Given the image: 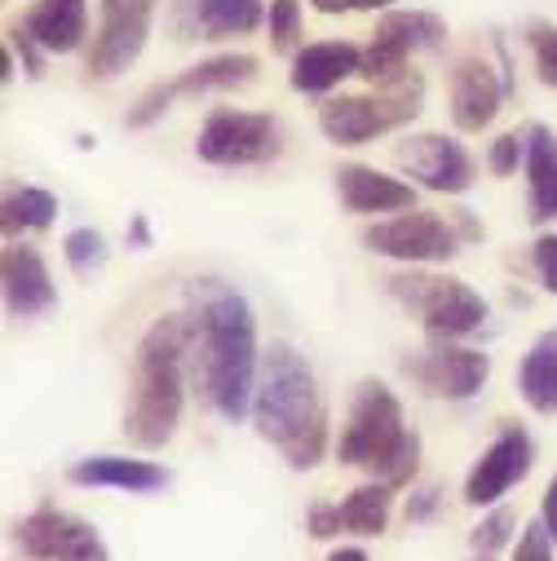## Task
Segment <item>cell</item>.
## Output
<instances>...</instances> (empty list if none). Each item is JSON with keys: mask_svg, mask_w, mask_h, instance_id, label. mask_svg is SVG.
Segmentation results:
<instances>
[{"mask_svg": "<svg viewBox=\"0 0 557 561\" xmlns=\"http://www.w3.org/2000/svg\"><path fill=\"white\" fill-rule=\"evenodd\" d=\"M526 45H531L539 84L557 89V27H553V23H531V27H526Z\"/></svg>", "mask_w": 557, "mask_h": 561, "instance_id": "obj_28", "label": "cell"}, {"mask_svg": "<svg viewBox=\"0 0 557 561\" xmlns=\"http://www.w3.org/2000/svg\"><path fill=\"white\" fill-rule=\"evenodd\" d=\"M531 465H535V443H531V434L518 430V425H509V430L482 451V460L469 469V478H465V504H474V508L496 504L500 495H509V491L531 473Z\"/></svg>", "mask_w": 557, "mask_h": 561, "instance_id": "obj_13", "label": "cell"}, {"mask_svg": "<svg viewBox=\"0 0 557 561\" xmlns=\"http://www.w3.org/2000/svg\"><path fill=\"white\" fill-rule=\"evenodd\" d=\"M67 482L76 486H106V491H128V495H151L169 482V473L156 460H128V456H89L67 469Z\"/></svg>", "mask_w": 557, "mask_h": 561, "instance_id": "obj_19", "label": "cell"}, {"mask_svg": "<svg viewBox=\"0 0 557 561\" xmlns=\"http://www.w3.org/2000/svg\"><path fill=\"white\" fill-rule=\"evenodd\" d=\"M407 376L434 398H452L465 402L474 398L487 376H491V358L482 350H465V345H434L421 358H407Z\"/></svg>", "mask_w": 557, "mask_h": 561, "instance_id": "obj_12", "label": "cell"}, {"mask_svg": "<svg viewBox=\"0 0 557 561\" xmlns=\"http://www.w3.org/2000/svg\"><path fill=\"white\" fill-rule=\"evenodd\" d=\"M398 164L407 178H416V186L439 191V195H465L474 186V160L461 142L443 133H416L407 142H398Z\"/></svg>", "mask_w": 557, "mask_h": 561, "instance_id": "obj_11", "label": "cell"}, {"mask_svg": "<svg viewBox=\"0 0 557 561\" xmlns=\"http://www.w3.org/2000/svg\"><path fill=\"white\" fill-rule=\"evenodd\" d=\"M518 393L535 415H557V328L539 332L535 345L522 354Z\"/></svg>", "mask_w": 557, "mask_h": 561, "instance_id": "obj_22", "label": "cell"}, {"mask_svg": "<svg viewBox=\"0 0 557 561\" xmlns=\"http://www.w3.org/2000/svg\"><path fill=\"white\" fill-rule=\"evenodd\" d=\"M284 151V133H278L274 115H257V111H230L217 106L200 137H195V156L204 164L217 169H243V164H265Z\"/></svg>", "mask_w": 557, "mask_h": 561, "instance_id": "obj_7", "label": "cell"}, {"mask_svg": "<svg viewBox=\"0 0 557 561\" xmlns=\"http://www.w3.org/2000/svg\"><path fill=\"white\" fill-rule=\"evenodd\" d=\"M252 425L297 473L315 469L328 451L323 393L315 385L310 363L288 341H274L261 358L257 393H252Z\"/></svg>", "mask_w": 557, "mask_h": 561, "instance_id": "obj_2", "label": "cell"}, {"mask_svg": "<svg viewBox=\"0 0 557 561\" xmlns=\"http://www.w3.org/2000/svg\"><path fill=\"white\" fill-rule=\"evenodd\" d=\"M531 256H535V270H539V284L557 297V234H539Z\"/></svg>", "mask_w": 557, "mask_h": 561, "instance_id": "obj_34", "label": "cell"}, {"mask_svg": "<svg viewBox=\"0 0 557 561\" xmlns=\"http://www.w3.org/2000/svg\"><path fill=\"white\" fill-rule=\"evenodd\" d=\"M261 71V62L252 54H217L204 58L195 67H186L182 76H173V93L178 98H200V93H226V89H243L252 84Z\"/></svg>", "mask_w": 557, "mask_h": 561, "instance_id": "obj_23", "label": "cell"}, {"mask_svg": "<svg viewBox=\"0 0 557 561\" xmlns=\"http://www.w3.org/2000/svg\"><path fill=\"white\" fill-rule=\"evenodd\" d=\"M478 561H491V557H478Z\"/></svg>", "mask_w": 557, "mask_h": 561, "instance_id": "obj_42", "label": "cell"}, {"mask_svg": "<svg viewBox=\"0 0 557 561\" xmlns=\"http://www.w3.org/2000/svg\"><path fill=\"white\" fill-rule=\"evenodd\" d=\"M23 32L45 54H71L84 45L89 32V0H32Z\"/></svg>", "mask_w": 557, "mask_h": 561, "instance_id": "obj_20", "label": "cell"}, {"mask_svg": "<svg viewBox=\"0 0 557 561\" xmlns=\"http://www.w3.org/2000/svg\"><path fill=\"white\" fill-rule=\"evenodd\" d=\"M389 508H394V486L367 482V486L350 491V500L341 504V522L354 535H380L389 526Z\"/></svg>", "mask_w": 557, "mask_h": 561, "instance_id": "obj_25", "label": "cell"}, {"mask_svg": "<svg viewBox=\"0 0 557 561\" xmlns=\"http://www.w3.org/2000/svg\"><path fill=\"white\" fill-rule=\"evenodd\" d=\"M62 256H67V265H71L80 278H89L93 270L106 265V239H102L93 226H80V230H71V234L62 239Z\"/></svg>", "mask_w": 557, "mask_h": 561, "instance_id": "obj_27", "label": "cell"}, {"mask_svg": "<svg viewBox=\"0 0 557 561\" xmlns=\"http://www.w3.org/2000/svg\"><path fill=\"white\" fill-rule=\"evenodd\" d=\"M191 314H164L147 328L133 354V380H128V407H124V438L143 451H160L173 443L182 425L186 380L182 363L191 354Z\"/></svg>", "mask_w": 557, "mask_h": 561, "instance_id": "obj_3", "label": "cell"}, {"mask_svg": "<svg viewBox=\"0 0 557 561\" xmlns=\"http://www.w3.org/2000/svg\"><path fill=\"white\" fill-rule=\"evenodd\" d=\"M439 500H443V491H439V486H421V491H411V500H407V522H430V517L439 513Z\"/></svg>", "mask_w": 557, "mask_h": 561, "instance_id": "obj_36", "label": "cell"}, {"mask_svg": "<svg viewBox=\"0 0 557 561\" xmlns=\"http://www.w3.org/2000/svg\"><path fill=\"white\" fill-rule=\"evenodd\" d=\"M518 164H526V133H504L491 142V156H487V169L496 178H509L518 173Z\"/></svg>", "mask_w": 557, "mask_h": 561, "instance_id": "obj_32", "label": "cell"}, {"mask_svg": "<svg viewBox=\"0 0 557 561\" xmlns=\"http://www.w3.org/2000/svg\"><path fill=\"white\" fill-rule=\"evenodd\" d=\"M553 535L544 530V522H531L526 530H522V539H518V552H513V561H553Z\"/></svg>", "mask_w": 557, "mask_h": 561, "instance_id": "obj_33", "label": "cell"}, {"mask_svg": "<svg viewBox=\"0 0 557 561\" xmlns=\"http://www.w3.org/2000/svg\"><path fill=\"white\" fill-rule=\"evenodd\" d=\"M328 561H367V552L363 548H337Z\"/></svg>", "mask_w": 557, "mask_h": 561, "instance_id": "obj_41", "label": "cell"}, {"mask_svg": "<svg viewBox=\"0 0 557 561\" xmlns=\"http://www.w3.org/2000/svg\"><path fill=\"white\" fill-rule=\"evenodd\" d=\"M337 460L350 469H367L376 482L385 486H407L421 465V434L402 425V407L394 398V389H385L380 380L359 385L354 402H350V420L337 443Z\"/></svg>", "mask_w": 557, "mask_h": 561, "instance_id": "obj_4", "label": "cell"}, {"mask_svg": "<svg viewBox=\"0 0 557 561\" xmlns=\"http://www.w3.org/2000/svg\"><path fill=\"white\" fill-rule=\"evenodd\" d=\"M178 32L186 41H226L248 36L265 23L261 0H178Z\"/></svg>", "mask_w": 557, "mask_h": 561, "instance_id": "obj_14", "label": "cell"}, {"mask_svg": "<svg viewBox=\"0 0 557 561\" xmlns=\"http://www.w3.org/2000/svg\"><path fill=\"white\" fill-rule=\"evenodd\" d=\"M526 204L535 221H553L557 217V133L544 124L526 128Z\"/></svg>", "mask_w": 557, "mask_h": 561, "instance_id": "obj_21", "label": "cell"}, {"mask_svg": "<svg viewBox=\"0 0 557 561\" xmlns=\"http://www.w3.org/2000/svg\"><path fill=\"white\" fill-rule=\"evenodd\" d=\"M0 274H5V306H10L14 319H36V314L54 310L58 293H54L49 265H45V256L36 248H27V243L5 248Z\"/></svg>", "mask_w": 557, "mask_h": 561, "instance_id": "obj_15", "label": "cell"}, {"mask_svg": "<svg viewBox=\"0 0 557 561\" xmlns=\"http://www.w3.org/2000/svg\"><path fill=\"white\" fill-rule=\"evenodd\" d=\"M504 89L509 84H500V76L482 58H461L456 71H452V119H456V128L461 133H482L496 119V111L504 102Z\"/></svg>", "mask_w": 557, "mask_h": 561, "instance_id": "obj_16", "label": "cell"}, {"mask_svg": "<svg viewBox=\"0 0 557 561\" xmlns=\"http://www.w3.org/2000/svg\"><path fill=\"white\" fill-rule=\"evenodd\" d=\"M306 526H310V535L315 539H332V535H341V504H310V513H306Z\"/></svg>", "mask_w": 557, "mask_h": 561, "instance_id": "obj_35", "label": "cell"}, {"mask_svg": "<svg viewBox=\"0 0 557 561\" xmlns=\"http://www.w3.org/2000/svg\"><path fill=\"white\" fill-rule=\"evenodd\" d=\"M10 45L19 49V58H23V67H27V76H41L45 71V49L19 27V32H10Z\"/></svg>", "mask_w": 557, "mask_h": 561, "instance_id": "obj_37", "label": "cell"}, {"mask_svg": "<svg viewBox=\"0 0 557 561\" xmlns=\"http://www.w3.org/2000/svg\"><path fill=\"white\" fill-rule=\"evenodd\" d=\"M385 288H389L394 301H402L416 319L425 323V332L434 341H461V336H474L487 323V301L469 284H461V278L407 270V274H389Z\"/></svg>", "mask_w": 557, "mask_h": 561, "instance_id": "obj_6", "label": "cell"}, {"mask_svg": "<svg viewBox=\"0 0 557 561\" xmlns=\"http://www.w3.org/2000/svg\"><path fill=\"white\" fill-rule=\"evenodd\" d=\"M363 67V49L350 41H319L293 54V89L297 93H332L341 80L359 76Z\"/></svg>", "mask_w": 557, "mask_h": 561, "instance_id": "obj_17", "label": "cell"}, {"mask_svg": "<svg viewBox=\"0 0 557 561\" xmlns=\"http://www.w3.org/2000/svg\"><path fill=\"white\" fill-rule=\"evenodd\" d=\"M372 36H380V41L407 49V54H421V49H439L443 45L447 23L439 14H430V10H385Z\"/></svg>", "mask_w": 557, "mask_h": 561, "instance_id": "obj_24", "label": "cell"}, {"mask_svg": "<svg viewBox=\"0 0 557 561\" xmlns=\"http://www.w3.org/2000/svg\"><path fill=\"white\" fill-rule=\"evenodd\" d=\"M421 98H425L421 76H407L380 93H341L319 106V128L337 147H367L372 137L402 128L407 119L421 115Z\"/></svg>", "mask_w": 557, "mask_h": 561, "instance_id": "obj_5", "label": "cell"}, {"mask_svg": "<svg viewBox=\"0 0 557 561\" xmlns=\"http://www.w3.org/2000/svg\"><path fill=\"white\" fill-rule=\"evenodd\" d=\"M337 191H341V204L350 213H411L416 208V186L411 182H398V178H385L367 164H345L337 173Z\"/></svg>", "mask_w": 557, "mask_h": 561, "instance_id": "obj_18", "label": "cell"}, {"mask_svg": "<svg viewBox=\"0 0 557 561\" xmlns=\"http://www.w3.org/2000/svg\"><path fill=\"white\" fill-rule=\"evenodd\" d=\"M319 14H359V10H394V0H310Z\"/></svg>", "mask_w": 557, "mask_h": 561, "instance_id": "obj_38", "label": "cell"}, {"mask_svg": "<svg viewBox=\"0 0 557 561\" xmlns=\"http://www.w3.org/2000/svg\"><path fill=\"white\" fill-rule=\"evenodd\" d=\"M270 45L278 54H293L297 36H302V0H270Z\"/></svg>", "mask_w": 557, "mask_h": 561, "instance_id": "obj_29", "label": "cell"}, {"mask_svg": "<svg viewBox=\"0 0 557 561\" xmlns=\"http://www.w3.org/2000/svg\"><path fill=\"white\" fill-rule=\"evenodd\" d=\"M186 314H191V345L200 350V380L208 402L239 420L252 411L257 393V319L243 293H235L221 278H195L186 288Z\"/></svg>", "mask_w": 557, "mask_h": 561, "instance_id": "obj_1", "label": "cell"}, {"mask_svg": "<svg viewBox=\"0 0 557 561\" xmlns=\"http://www.w3.org/2000/svg\"><path fill=\"white\" fill-rule=\"evenodd\" d=\"M156 5L160 0H102V27L89 49L93 80H115L137 62L156 23Z\"/></svg>", "mask_w": 557, "mask_h": 561, "instance_id": "obj_8", "label": "cell"}, {"mask_svg": "<svg viewBox=\"0 0 557 561\" xmlns=\"http://www.w3.org/2000/svg\"><path fill=\"white\" fill-rule=\"evenodd\" d=\"M363 243L376 252V256H389V261H402V265H443L452 261L461 248H456V230L434 217V213H398L389 221H376L363 230Z\"/></svg>", "mask_w": 557, "mask_h": 561, "instance_id": "obj_9", "label": "cell"}, {"mask_svg": "<svg viewBox=\"0 0 557 561\" xmlns=\"http://www.w3.org/2000/svg\"><path fill=\"white\" fill-rule=\"evenodd\" d=\"M14 535L32 561H111L98 526L67 508H36L19 522Z\"/></svg>", "mask_w": 557, "mask_h": 561, "instance_id": "obj_10", "label": "cell"}, {"mask_svg": "<svg viewBox=\"0 0 557 561\" xmlns=\"http://www.w3.org/2000/svg\"><path fill=\"white\" fill-rule=\"evenodd\" d=\"M509 539H513V513H509V508H491V513L469 530V543H474L478 557L500 552Z\"/></svg>", "mask_w": 557, "mask_h": 561, "instance_id": "obj_31", "label": "cell"}, {"mask_svg": "<svg viewBox=\"0 0 557 561\" xmlns=\"http://www.w3.org/2000/svg\"><path fill=\"white\" fill-rule=\"evenodd\" d=\"M128 243H133L137 252L151 248V226H147V217H143V213H137V217L128 221Z\"/></svg>", "mask_w": 557, "mask_h": 561, "instance_id": "obj_40", "label": "cell"}, {"mask_svg": "<svg viewBox=\"0 0 557 561\" xmlns=\"http://www.w3.org/2000/svg\"><path fill=\"white\" fill-rule=\"evenodd\" d=\"M178 102V93H173V80H160V84H151L143 98H137L133 106H128V115H124V128H151L169 106Z\"/></svg>", "mask_w": 557, "mask_h": 561, "instance_id": "obj_30", "label": "cell"}, {"mask_svg": "<svg viewBox=\"0 0 557 561\" xmlns=\"http://www.w3.org/2000/svg\"><path fill=\"white\" fill-rule=\"evenodd\" d=\"M5 234H19V230H49L54 217H58V199L41 186H23V191H10L5 195Z\"/></svg>", "mask_w": 557, "mask_h": 561, "instance_id": "obj_26", "label": "cell"}, {"mask_svg": "<svg viewBox=\"0 0 557 561\" xmlns=\"http://www.w3.org/2000/svg\"><path fill=\"white\" fill-rule=\"evenodd\" d=\"M539 522H544V530H548V535H553V543H557V473H553V482H548V491H544Z\"/></svg>", "mask_w": 557, "mask_h": 561, "instance_id": "obj_39", "label": "cell"}]
</instances>
